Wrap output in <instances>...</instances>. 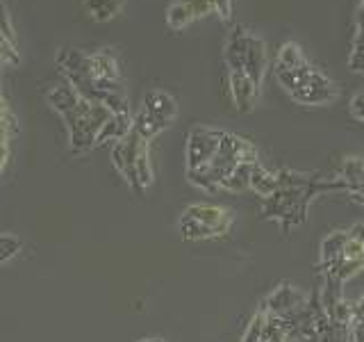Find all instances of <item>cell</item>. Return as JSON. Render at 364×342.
<instances>
[{
	"instance_id": "cell-20",
	"label": "cell",
	"mask_w": 364,
	"mask_h": 342,
	"mask_svg": "<svg viewBox=\"0 0 364 342\" xmlns=\"http://www.w3.org/2000/svg\"><path fill=\"white\" fill-rule=\"evenodd\" d=\"M23 249L21 237L14 233H0V267L9 262L14 256H18V251Z\"/></svg>"
},
{
	"instance_id": "cell-29",
	"label": "cell",
	"mask_w": 364,
	"mask_h": 342,
	"mask_svg": "<svg viewBox=\"0 0 364 342\" xmlns=\"http://www.w3.org/2000/svg\"><path fill=\"white\" fill-rule=\"evenodd\" d=\"M139 342H164V340H159V338H146V340H139Z\"/></svg>"
},
{
	"instance_id": "cell-16",
	"label": "cell",
	"mask_w": 364,
	"mask_h": 342,
	"mask_svg": "<svg viewBox=\"0 0 364 342\" xmlns=\"http://www.w3.org/2000/svg\"><path fill=\"white\" fill-rule=\"evenodd\" d=\"M341 180L350 185V192L364 187V157H346L339 167Z\"/></svg>"
},
{
	"instance_id": "cell-6",
	"label": "cell",
	"mask_w": 364,
	"mask_h": 342,
	"mask_svg": "<svg viewBox=\"0 0 364 342\" xmlns=\"http://www.w3.org/2000/svg\"><path fill=\"white\" fill-rule=\"evenodd\" d=\"M267 68V46L253 32H246L244 39V73L253 80L255 85L262 83Z\"/></svg>"
},
{
	"instance_id": "cell-14",
	"label": "cell",
	"mask_w": 364,
	"mask_h": 342,
	"mask_svg": "<svg viewBox=\"0 0 364 342\" xmlns=\"http://www.w3.org/2000/svg\"><path fill=\"white\" fill-rule=\"evenodd\" d=\"M250 190L259 194L262 199H269L273 192H278V176L267 171L259 162L253 167V174H250Z\"/></svg>"
},
{
	"instance_id": "cell-8",
	"label": "cell",
	"mask_w": 364,
	"mask_h": 342,
	"mask_svg": "<svg viewBox=\"0 0 364 342\" xmlns=\"http://www.w3.org/2000/svg\"><path fill=\"white\" fill-rule=\"evenodd\" d=\"M257 87L259 85H255L244 71H230V94L239 114H246L255 108Z\"/></svg>"
},
{
	"instance_id": "cell-15",
	"label": "cell",
	"mask_w": 364,
	"mask_h": 342,
	"mask_svg": "<svg viewBox=\"0 0 364 342\" xmlns=\"http://www.w3.org/2000/svg\"><path fill=\"white\" fill-rule=\"evenodd\" d=\"M253 167L255 165H246V162H239L232 171L230 176H228L223 182H221V190L225 192H244L250 187V174H253Z\"/></svg>"
},
{
	"instance_id": "cell-11",
	"label": "cell",
	"mask_w": 364,
	"mask_h": 342,
	"mask_svg": "<svg viewBox=\"0 0 364 342\" xmlns=\"http://www.w3.org/2000/svg\"><path fill=\"white\" fill-rule=\"evenodd\" d=\"M312 73H314V68L310 64H305L301 68L276 66V80L280 83L282 89H287V94H294V91H299L301 87H305L307 83H310Z\"/></svg>"
},
{
	"instance_id": "cell-12",
	"label": "cell",
	"mask_w": 364,
	"mask_h": 342,
	"mask_svg": "<svg viewBox=\"0 0 364 342\" xmlns=\"http://www.w3.org/2000/svg\"><path fill=\"white\" fill-rule=\"evenodd\" d=\"M130 130H132V117H130V114H112V119L100 128V133L96 137V144L121 142Z\"/></svg>"
},
{
	"instance_id": "cell-26",
	"label": "cell",
	"mask_w": 364,
	"mask_h": 342,
	"mask_svg": "<svg viewBox=\"0 0 364 342\" xmlns=\"http://www.w3.org/2000/svg\"><path fill=\"white\" fill-rule=\"evenodd\" d=\"M348 233L355 237V239H360V242H364V222H360L358 226H353Z\"/></svg>"
},
{
	"instance_id": "cell-25",
	"label": "cell",
	"mask_w": 364,
	"mask_h": 342,
	"mask_svg": "<svg viewBox=\"0 0 364 342\" xmlns=\"http://www.w3.org/2000/svg\"><path fill=\"white\" fill-rule=\"evenodd\" d=\"M214 3V11L219 14L223 21H230L232 16V0H212Z\"/></svg>"
},
{
	"instance_id": "cell-4",
	"label": "cell",
	"mask_w": 364,
	"mask_h": 342,
	"mask_svg": "<svg viewBox=\"0 0 364 342\" xmlns=\"http://www.w3.org/2000/svg\"><path fill=\"white\" fill-rule=\"evenodd\" d=\"M289 96L299 103V105H328V103H333L337 98V89L333 85V80L314 68L310 83Z\"/></svg>"
},
{
	"instance_id": "cell-27",
	"label": "cell",
	"mask_w": 364,
	"mask_h": 342,
	"mask_svg": "<svg viewBox=\"0 0 364 342\" xmlns=\"http://www.w3.org/2000/svg\"><path fill=\"white\" fill-rule=\"evenodd\" d=\"M358 32H364V0L360 3V9H358Z\"/></svg>"
},
{
	"instance_id": "cell-22",
	"label": "cell",
	"mask_w": 364,
	"mask_h": 342,
	"mask_svg": "<svg viewBox=\"0 0 364 342\" xmlns=\"http://www.w3.org/2000/svg\"><path fill=\"white\" fill-rule=\"evenodd\" d=\"M348 68L353 73H364V32L355 34L353 51H350V57H348Z\"/></svg>"
},
{
	"instance_id": "cell-19",
	"label": "cell",
	"mask_w": 364,
	"mask_h": 342,
	"mask_svg": "<svg viewBox=\"0 0 364 342\" xmlns=\"http://www.w3.org/2000/svg\"><path fill=\"white\" fill-rule=\"evenodd\" d=\"M305 57H303V51L299 48L296 43H282L280 51H278V62L276 66H282V68H301L305 66Z\"/></svg>"
},
{
	"instance_id": "cell-23",
	"label": "cell",
	"mask_w": 364,
	"mask_h": 342,
	"mask_svg": "<svg viewBox=\"0 0 364 342\" xmlns=\"http://www.w3.org/2000/svg\"><path fill=\"white\" fill-rule=\"evenodd\" d=\"M187 5L191 7L193 16H196V19H203V16H208V14H212V11H214L212 0H187Z\"/></svg>"
},
{
	"instance_id": "cell-18",
	"label": "cell",
	"mask_w": 364,
	"mask_h": 342,
	"mask_svg": "<svg viewBox=\"0 0 364 342\" xmlns=\"http://www.w3.org/2000/svg\"><path fill=\"white\" fill-rule=\"evenodd\" d=\"M191 21H196V16H193L187 0H176L166 11V23H168V28H173V30H182L185 26H189Z\"/></svg>"
},
{
	"instance_id": "cell-5",
	"label": "cell",
	"mask_w": 364,
	"mask_h": 342,
	"mask_svg": "<svg viewBox=\"0 0 364 342\" xmlns=\"http://www.w3.org/2000/svg\"><path fill=\"white\" fill-rule=\"evenodd\" d=\"M305 306V296L299 288H294L289 283H282L278 285L276 290L269 294V299L264 301V311L269 315H278V317H284L294 311H299V308Z\"/></svg>"
},
{
	"instance_id": "cell-9",
	"label": "cell",
	"mask_w": 364,
	"mask_h": 342,
	"mask_svg": "<svg viewBox=\"0 0 364 342\" xmlns=\"http://www.w3.org/2000/svg\"><path fill=\"white\" fill-rule=\"evenodd\" d=\"M346 239H348V231H335V233H330L328 237H323V242H321V267H323V271L328 274V276H333V274H335Z\"/></svg>"
},
{
	"instance_id": "cell-24",
	"label": "cell",
	"mask_w": 364,
	"mask_h": 342,
	"mask_svg": "<svg viewBox=\"0 0 364 342\" xmlns=\"http://www.w3.org/2000/svg\"><path fill=\"white\" fill-rule=\"evenodd\" d=\"M350 114H353V119H358V121H364V94H355L350 98Z\"/></svg>"
},
{
	"instance_id": "cell-1",
	"label": "cell",
	"mask_w": 364,
	"mask_h": 342,
	"mask_svg": "<svg viewBox=\"0 0 364 342\" xmlns=\"http://www.w3.org/2000/svg\"><path fill=\"white\" fill-rule=\"evenodd\" d=\"M112 110L102 103H91L80 96V103L64 114V123L68 130V142H71L73 153H87L89 148L96 146V137L100 128L112 119Z\"/></svg>"
},
{
	"instance_id": "cell-17",
	"label": "cell",
	"mask_w": 364,
	"mask_h": 342,
	"mask_svg": "<svg viewBox=\"0 0 364 342\" xmlns=\"http://www.w3.org/2000/svg\"><path fill=\"white\" fill-rule=\"evenodd\" d=\"M132 130H134L136 135H139L141 140L151 142L153 137H157L164 128H162V125H159L146 110H139V112H136L134 117H132Z\"/></svg>"
},
{
	"instance_id": "cell-2",
	"label": "cell",
	"mask_w": 364,
	"mask_h": 342,
	"mask_svg": "<svg viewBox=\"0 0 364 342\" xmlns=\"http://www.w3.org/2000/svg\"><path fill=\"white\" fill-rule=\"evenodd\" d=\"M223 133L210 128H193L187 140V171L198 169L212 162V157L219 151Z\"/></svg>"
},
{
	"instance_id": "cell-28",
	"label": "cell",
	"mask_w": 364,
	"mask_h": 342,
	"mask_svg": "<svg viewBox=\"0 0 364 342\" xmlns=\"http://www.w3.org/2000/svg\"><path fill=\"white\" fill-rule=\"evenodd\" d=\"M353 194V199H355L360 205H362V208H364V187H358V190H353L350 192Z\"/></svg>"
},
{
	"instance_id": "cell-7",
	"label": "cell",
	"mask_w": 364,
	"mask_h": 342,
	"mask_svg": "<svg viewBox=\"0 0 364 342\" xmlns=\"http://www.w3.org/2000/svg\"><path fill=\"white\" fill-rule=\"evenodd\" d=\"M141 110H146L151 117L162 125V128H168L171 121L176 119V114H178V105H176V100L171 98L166 91H148V94L144 96V105Z\"/></svg>"
},
{
	"instance_id": "cell-3",
	"label": "cell",
	"mask_w": 364,
	"mask_h": 342,
	"mask_svg": "<svg viewBox=\"0 0 364 342\" xmlns=\"http://www.w3.org/2000/svg\"><path fill=\"white\" fill-rule=\"evenodd\" d=\"M182 217H187V219L210 228V231L214 233V237L225 235L232 228V222H235V214L230 210L221 208V205H210V203H193V205H189V208H185Z\"/></svg>"
},
{
	"instance_id": "cell-10",
	"label": "cell",
	"mask_w": 364,
	"mask_h": 342,
	"mask_svg": "<svg viewBox=\"0 0 364 342\" xmlns=\"http://www.w3.org/2000/svg\"><path fill=\"white\" fill-rule=\"evenodd\" d=\"M48 103L55 112H60V117H64L66 112H71L80 103V94L73 89V85L68 83V80H62L60 85H55L48 91Z\"/></svg>"
},
{
	"instance_id": "cell-21",
	"label": "cell",
	"mask_w": 364,
	"mask_h": 342,
	"mask_svg": "<svg viewBox=\"0 0 364 342\" xmlns=\"http://www.w3.org/2000/svg\"><path fill=\"white\" fill-rule=\"evenodd\" d=\"M264 324H267V311L259 308V311L253 315V319L248 322V328L244 333L242 342H262V333H264Z\"/></svg>"
},
{
	"instance_id": "cell-13",
	"label": "cell",
	"mask_w": 364,
	"mask_h": 342,
	"mask_svg": "<svg viewBox=\"0 0 364 342\" xmlns=\"http://www.w3.org/2000/svg\"><path fill=\"white\" fill-rule=\"evenodd\" d=\"M123 5H125V0H85V11L94 21L105 23L117 16L123 9Z\"/></svg>"
}]
</instances>
